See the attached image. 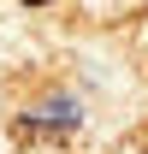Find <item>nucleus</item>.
I'll return each instance as SVG.
<instances>
[{
  "instance_id": "obj_1",
  "label": "nucleus",
  "mask_w": 148,
  "mask_h": 154,
  "mask_svg": "<svg viewBox=\"0 0 148 154\" xmlns=\"http://www.w3.org/2000/svg\"><path fill=\"white\" fill-rule=\"evenodd\" d=\"M24 6H48V0H24Z\"/></svg>"
}]
</instances>
